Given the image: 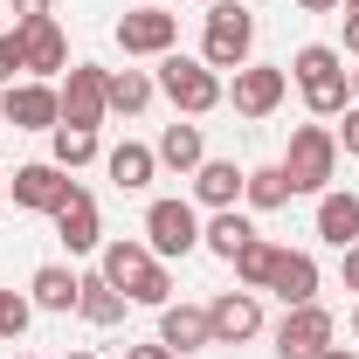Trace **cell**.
<instances>
[{"label": "cell", "instance_id": "1", "mask_svg": "<svg viewBox=\"0 0 359 359\" xmlns=\"http://www.w3.org/2000/svg\"><path fill=\"white\" fill-rule=\"evenodd\" d=\"M290 76L304 90V104H311V118H346V97H353V69L339 62V48H297V62H290Z\"/></svg>", "mask_w": 359, "mask_h": 359}, {"label": "cell", "instance_id": "2", "mask_svg": "<svg viewBox=\"0 0 359 359\" xmlns=\"http://www.w3.org/2000/svg\"><path fill=\"white\" fill-rule=\"evenodd\" d=\"M104 276L132 297V304H159L166 311V297H173V276H166V263L152 256V249H138V242H104Z\"/></svg>", "mask_w": 359, "mask_h": 359}, {"label": "cell", "instance_id": "3", "mask_svg": "<svg viewBox=\"0 0 359 359\" xmlns=\"http://www.w3.org/2000/svg\"><path fill=\"white\" fill-rule=\"evenodd\" d=\"M283 173H290V194H325L332 173H339V138L325 125H297L290 152H283Z\"/></svg>", "mask_w": 359, "mask_h": 359}, {"label": "cell", "instance_id": "4", "mask_svg": "<svg viewBox=\"0 0 359 359\" xmlns=\"http://www.w3.org/2000/svg\"><path fill=\"white\" fill-rule=\"evenodd\" d=\"M256 42V14H242V0H215L208 7V35H201V62L208 69H242Z\"/></svg>", "mask_w": 359, "mask_h": 359}, {"label": "cell", "instance_id": "5", "mask_svg": "<svg viewBox=\"0 0 359 359\" xmlns=\"http://www.w3.org/2000/svg\"><path fill=\"white\" fill-rule=\"evenodd\" d=\"M159 90L173 97V111H187V118H201V111L222 104V76L208 62H194V55H159Z\"/></svg>", "mask_w": 359, "mask_h": 359}, {"label": "cell", "instance_id": "6", "mask_svg": "<svg viewBox=\"0 0 359 359\" xmlns=\"http://www.w3.org/2000/svg\"><path fill=\"white\" fill-rule=\"evenodd\" d=\"M332 353V311L325 304H290L276 325V359H325Z\"/></svg>", "mask_w": 359, "mask_h": 359}, {"label": "cell", "instance_id": "7", "mask_svg": "<svg viewBox=\"0 0 359 359\" xmlns=\"http://www.w3.org/2000/svg\"><path fill=\"white\" fill-rule=\"evenodd\" d=\"M111 69H90V62H76L69 69V83L55 90L62 97V125H76V132H97L104 125V111H111Z\"/></svg>", "mask_w": 359, "mask_h": 359}, {"label": "cell", "instance_id": "8", "mask_svg": "<svg viewBox=\"0 0 359 359\" xmlns=\"http://www.w3.org/2000/svg\"><path fill=\"white\" fill-rule=\"evenodd\" d=\"M145 242H152V256H187V249H201V215L187 201H152L145 208Z\"/></svg>", "mask_w": 359, "mask_h": 359}, {"label": "cell", "instance_id": "9", "mask_svg": "<svg viewBox=\"0 0 359 359\" xmlns=\"http://www.w3.org/2000/svg\"><path fill=\"white\" fill-rule=\"evenodd\" d=\"M0 118H7L14 132H55V125H62V97L48 83H7Z\"/></svg>", "mask_w": 359, "mask_h": 359}, {"label": "cell", "instance_id": "10", "mask_svg": "<svg viewBox=\"0 0 359 359\" xmlns=\"http://www.w3.org/2000/svg\"><path fill=\"white\" fill-rule=\"evenodd\" d=\"M173 42H180V14H166V7H138V14L118 21L125 55H173Z\"/></svg>", "mask_w": 359, "mask_h": 359}, {"label": "cell", "instance_id": "11", "mask_svg": "<svg viewBox=\"0 0 359 359\" xmlns=\"http://www.w3.org/2000/svg\"><path fill=\"white\" fill-rule=\"evenodd\" d=\"M290 90V69H269V62H242L235 69V111L242 118H269Z\"/></svg>", "mask_w": 359, "mask_h": 359}, {"label": "cell", "instance_id": "12", "mask_svg": "<svg viewBox=\"0 0 359 359\" xmlns=\"http://www.w3.org/2000/svg\"><path fill=\"white\" fill-rule=\"evenodd\" d=\"M76 194V180L62 173L55 159H42V166H21L14 173V208H35V215H55L62 201Z\"/></svg>", "mask_w": 359, "mask_h": 359}, {"label": "cell", "instance_id": "13", "mask_svg": "<svg viewBox=\"0 0 359 359\" xmlns=\"http://www.w3.org/2000/svg\"><path fill=\"white\" fill-rule=\"evenodd\" d=\"M208 332H215V346H242V339L263 332V304H256L249 290H228V297L208 304Z\"/></svg>", "mask_w": 359, "mask_h": 359}, {"label": "cell", "instance_id": "14", "mask_svg": "<svg viewBox=\"0 0 359 359\" xmlns=\"http://www.w3.org/2000/svg\"><path fill=\"white\" fill-rule=\"evenodd\" d=\"M14 28H21V62H28V69H35V76H55V69H62V62H69V42H62V28H55V21H14Z\"/></svg>", "mask_w": 359, "mask_h": 359}, {"label": "cell", "instance_id": "15", "mask_svg": "<svg viewBox=\"0 0 359 359\" xmlns=\"http://www.w3.org/2000/svg\"><path fill=\"white\" fill-rule=\"evenodd\" d=\"M269 290L283 297V311H290V304H311V297H318V263L304 256V249H276V269H269Z\"/></svg>", "mask_w": 359, "mask_h": 359}, {"label": "cell", "instance_id": "16", "mask_svg": "<svg viewBox=\"0 0 359 359\" xmlns=\"http://www.w3.org/2000/svg\"><path fill=\"white\" fill-rule=\"evenodd\" d=\"M159 346H166V353H201V346H215L208 311H201V304H166V311H159Z\"/></svg>", "mask_w": 359, "mask_h": 359}, {"label": "cell", "instance_id": "17", "mask_svg": "<svg viewBox=\"0 0 359 359\" xmlns=\"http://www.w3.org/2000/svg\"><path fill=\"white\" fill-rule=\"evenodd\" d=\"M55 235L69 242V256H83V249H97V201H90L83 187L55 208Z\"/></svg>", "mask_w": 359, "mask_h": 359}, {"label": "cell", "instance_id": "18", "mask_svg": "<svg viewBox=\"0 0 359 359\" xmlns=\"http://www.w3.org/2000/svg\"><path fill=\"white\" fill-rule=\"evenodd\" d=\"M125 304H132V297H125V290H118V283H111L104 269L76 283V311H83L90 325H118V318H125Z\"/></svg>", "mask_w": 359, "mask_h": 359}, {"label": "cell", "instance_id": "19", "mask_svg": "<svg viewBox=\"0 0 359 359\" xmlns=\"http://www.w3.org/2000/svg\"><path fill=\"white\" fill-rule=\"evenodd\" d=\"M318 235L332 249H353L359 242V194H325L318 201Z\"/></svg>", "mask_w": 359, "mask_h": 359}, {"label": "cell", "instance_id": "20", "mask_svg": "<svg viewBox=\"0 0 359 359\" xmlns=\"http://www.w3.org/2000/svg\"><path fill=\"white\" fill-rule=\"evenodd\" d=\"M242 180H249V173H242L235 159H201V166H194V194H201L208 208H235Z\"/></svg>", "mask_w": 359, "mask_h": 359}, {"label": "cell", "instance_id": "21", "mask_svg": "<svg viewBox=\"0 0 359 359\" xmlns=\"http://www.w3.org/2000/svg\"><path fill=\"white\" fill-rule=\"evenodd\" d=\"M201 242H208V249H215V256H222V263H235V256H242V249H249V242H256V228L242 222V215H235V208H215V222L201 228Z\"/></svg>", "mask_w": 359, "mask_h": 359}, {"label": "cell", "instance_id": "22", "mask_svg": "<svg viewBox=\"0 0 359 359\" xmlns=\"http://www.w3.org/2000/svg\"><path fill=\"white\" fill-rule=\"evenodd\" d=\"M104 166H111V180H118V187L132 194V187H152V173H159V152H152V145H132V138H125V145H118V152H111Z\"/></svg>", "mask_w": 359, "mask_h": 359}, {"label": "cell", "instance_id": "23", "mask_svg": "<svg viewBox=\"0 0 359 359\" xmlns=\"http://www.w3.org/2000/svg\"><path fill=\"white\" fill-rule=\"evenodd\" d=\"M208 159V145H201V125H166L159 132V166H173V173H194Z\"/></svg>", "mask_w": 359, "mask_h": 359}, {"label": "cell", "instance_id": "24", "mask_svg": "<svg viewBox=\"0 0 359 359\" xmlns=\"http://www.w3.org/2000/svg\"><path fill=\"white\" fill-rule=\"evenodd\" d=\"M76 283H83V276H69L62 263H42L28 290H35V304H42V311H76Z\"/></svg>", "mask_w": 359, "mask_h": 359}, {"label": "cell", "instance_id": "25", "mask_svg": "<svg viewBox=\"0 0 359 359\" xmlns=\"http://www.w3.org/2000/svg\"><path fill=\"white\" fill-rule=\"evenodd\" d=\"M242 194H249V208H263V215H276V208L290 201V173H283V166H256V173L242 180Z\"/></svg>", "mask_w": 359, "mask_h": 359}, {"label": "cell", "instance_id": "26", "mask_svg": "<svg viewBox=\"0 0 359 359\" xmlns=\"http://www.w3.org/2000/svg\"><path fill=\"white\" fill-rule=\"evenodd\" d=\"M104 90H111V111H125V118H138V111L152 104V90H159V83H152L145 69H118V76H111Z\"/></svg>", "mask_w": 359, "mask_h": 359}, {"label": "cell", "instance_id": "27", "mask_svg": "<svg viewBox=\"0 0 359 359\" xmlns=\"http://www.w3.org/2000/svg\"><path fill=\"white\" fill-rule=\"evenodd\" d=\"M97 159V132H76V125H55V166L62 173H76Z\"/></svg>", "mask_w": 359, "mask_h": 359}, {"label": "cell", "instance_id": "28", "mask_svg": "<svg viewBox=\"0 0 359 359\" xmlns=\"http://www.w3.org/2000/svg\"><path fill=\"white\" fill-rule=\"evenodd\" d=\"M269 269H276V242H263V235H256V242L235 256V276H242L249 290H269Z\"/></svg>", "mask_w": 359, "mask_h": 359}, {"label": "cell", "instance_id": "29", "mask_svg": "<svg viewBox=\"0 0 359 359\" xmlns=\"http://www.w3.org/2000/svg\"><path fill=\"white\" fill-rule=\"evenodd\" d=\"M28 318H35V304H28V297L0 290V339H21V332H28Z\"/></svg>", "mask_w": 359, "mask_h": 359}, {"label": "cell", "instance_id": "30", "mask_svg": "<svg viewBox=\"0 0 359 359\" xmlns=\"http://www.w3.org/2000/svg\"><path fill=\"white\" fill-rule=\"evenodd\" d=\"M14 69H28V62H21V28L0 35V83H14Z\"/></svg>", "mask_w": 359, "mask_h": 359}, {"label": "cell", "instance_id": "31", "mask_svg": "<svg viewBox=\"0 0 359 359\" xmlns=\"http://www.w3.org/2000/svg\"><path fill=\"white\" fill-rule=\"evenodd\" d=\"M339 145H346V152H359V104H346V132H339Z\"/></svg>", "mask_w": 359, "mask_h": 359}, {"label": "cell", "instance_id": "32", "mask_svg": "<svg viewBox=\"0 0 359 359\" xmlns=\"http://www.w3.org/2000/svg\"><path fill=\"white\" fill-rule=\"evenodd\" d=\"M48 14V0H14V21H42Z\"/></svg>", "mask_w": 359, "mask_h": 359}, {"label": "cell", "instance_id": "33", "mask_svg": "<svg viewBox=\"0 0 359 359\" xmlns=\"http://www.w3.org/2000/svg\"><path fill=\"white\" fill-rule=\"evenodd\" d=\"M346 290H359V242L346 249Z\"/></svg>", "mask_w": 359, "mask_h": 359}, {"label": "cell", "instance_id": "34", "mask_svg": "<svg viewBox=\"0 0 359 359\" xmlns=\"http://www.w3.org/2000/svg\"><path fill=\"white\" fill-rule=\"evenodd\" d=\"M125 359H173V353H166V346H132Z\"/></svg>", "mask_w": 359, "mask_h": 359}, {"label": "cell", "instance_id": "35", "mask_svg": "<svg viewBox=\"0 0 359 359\" xmlns=\"http://www.w3.org/2000/svg\"><path fill=\"white\" fill-rule=\"evenodd\" d=\"M346 48L359 55V14H346Z\"/></svg>", "mask_w": 359, "mask_h": 359}, {"label": "cell", "instance_id": "36", "mask_svg": "<svg viewBox=\"0 0 359 359\" xmlns=\"http://www.w3.org/2000/svg\"><path fill=\"white\" fill-rule=\"evenodd\" d=\"M297 7H304V14H325V7H339V0H297Z\"/></svg>", "mask_w": 359, "mask_h": 359}, {"label": "cell", "instance_id": "37", "mask_svg": "<svg viewBox=\"0 0 359 359\" xmlns=\"http://www.w3.org/2000/svg\"><path fill=\"white\" fill-rule=\"evenodd\" d=\"M325 359H359V353H339V346H332V353H325Z\"/></svg>", "mask_w": 359, "mask_h": 359}, {"label": "cell", "instance_id": "38", "mask_svg": "<svg viewBox=\"0 0 359 359\" xmlns=\"http://www.w3.org/2000/svg\"><path fill=\"white\" fill-rule=\"evenodd\" d=\"M346 14H359V0H346Z\"/></svg>", "mask_w": 359, "mask_h": 359}, {"label": "cell", "instance_id": "39", "mask_svg": "<svg viewBox=\"0 0 359 359\" xmlns=\"http://www.w3.org/2000/svg\"><path fill=\"white\" fill-rule=\"evenodd\" d=\"M353 97H359V69H353Z\"/></svg>", "mask_w": 359, "mask_h": 359}, {"label": "cell", "instance_id": "40", "mask_svg": "<svg viewBox=\"0 0 359 359\" xmlns=\"http://www.w3.org/2000/svg\"><path fill=\"white\" fill-rule=\"evenodd\" d=\"M353 339H359V311H353Z\"/></svg>", "mask_w": 359, "mask_h": 359}, {"label": "cell", "instance_id": "41", "mask_svg": "<svg viewBox=\"0 0 359 359\" xmlns=\"http://www.w3.org/2000/svg\"><path fill=\"white\" fill-rule=\"evenodd\" d=\"M69 359H97V353H69Z\"/></svg>", "mask_w": 359, "mask_h": 359}, {"label": "cell", "instance_id": "42", "mask_svg": "<svg viewBox=\"0 0 359 359\" xmlns=\"http://www.w3.org/2000/svg\"><path fill=\"white\" fill-rule=\"evenodd\" d=\"M0 194H7V173H0Z\"/></svg>", "mask_w": 359, "mask_h": 359}, {"label": "cell", "instance_id": "43", "mask_svg": "<svg viewBox=\"0 0 359 359\" xmlns=\"http://www.w3.org/2000/svg\"><path fill=\"white\" fill-rule=\"evenodd\" d=\"M145 7H159V0H145Z\"/></svg>", "mask_w": 359, "mask_h": 359}]
</instances>
